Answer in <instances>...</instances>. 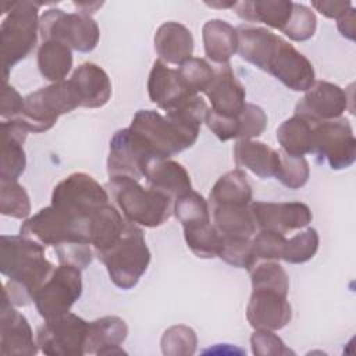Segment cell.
<instances>
[{
    "label": "cell",
    "mask_w": 356,
    "mask_h": 356,
    "mask_svg": "<svg viewBox=\"0 0 356 356\" xmlns=\"http://www.w3.org/2000/svg\"><path fill=\"white\" fill-rule=\"evenodd\" d=\"M0 248V270L7 278L3 295L15 307L28 306L54 270L44 246L19 234L1 235Z\"/></svg>",
    "instance_id": "obj_1"
},
{
    "label": "cell",
    "mask_w": 356,
    "mask_h": 356,
    "mask_svg": "<svg viewBox=\"0 0 356 356\" xmlns=\"http://www.w3.org/2000/svg\"><path fill=\"white\" fill-rule=\"evenodd\" d=\"M202 124L182 113L138 110L128 127L147 147L153 157L170 159L195 145Z\"/></svg>",
    "instance_id": "obj_2"
},
{
    "label": "cell",
    "mask_w": 356,
    "mask_h": 356,
    "mask_svg": "<svg viewBox=\"0 0 356 356\" xmlns=\"http://www.w3.org/2000/svg\"><path fill=\"white\" fill-rule=\"evenodd\" d=\"M19 234L43 246H51L56 253L74 246H92L90 217L53 204L26 218L19 228Z\"/></svg>",
    "instance_id": "obj_3"
},
{
    "label": "cell",
    "mask_w": 356,
    "mask_h": 356,
    "mask_svg": "<svg viewBox=\"0 0 356 356\" xmlns=\"http://www.w3.org/2000/svg\"><path fill=\"white\" fill-rule=\"evenodd\" d=\"M106 188L129 222L145 228H156L171 216L174 200L152 188H143L132 177H111Z\"/></svg>",
    "instance_id": "obj_4"
},
{
    "label": "cell",
    "mask_w": 356,
    "mask_h": 356,
    "mask_svg": "<svg viewBox=\"0 0 356 356\" xmlns=\"http://www.w3.org/2000/svg\"><path fill=\"white\" fill-rule=\"evenodd\" d=\"M7 6L10 10L3 13L6 17L0 26L4 82H7L11 68L24 60L38 42L39 7L42 3L24 0L11 1Z\"/></svg>",
    "instance_id": "obj_5"
},
{
    "label": "cell",
    "mask_w": 356,
    "mask_h": 356,
    "mask_svg": "<svg viewBox=\"0 0 356 356\" xmlns=\"http://www.w3.org/2000/svg\"><path fill=\"white\" fill-rule=\"evenodd\" d=\"M150 257L142 228L128 221L121 238L97 259L106 266L111 282L117 288L128 291L146 273Z\"/></svg>",
    "instance_id": "obj_6"
},
{
    "label": "cell",
    "mask_w": 356,
    "mask_h": 356,
    "mask_svg": "<svg viewBox=\"0 0 356 356\" xmlns=\"http://www.w3.org/2000/svg\"><path fill=\"white\" fill-rule=\"evenodd\" d=\"M78 107H81V99L68 79L29 93L25 97L22 114L14 120H18L28 132L42 134L53 128L60 115Z\"/></svg>",
    "instance_id": "obj_7"
},
{
    "label": "cell",
    "mask_w": 356,
    "mask_h": 356,
    "mask_svg": "<svg viewBox=\"0 0 356 356\" xmlns=\"http://www.w3.org/2000/svg\"><path fill=\"white\" fill-rule=\"evenodd\" d=\"M39 33L43 40H57L71 50L92 51L100 39V29L92 15L65 13L60 8L46 10L39 18Z\"/></svg>",
    "instance_id": "obj_8"
},
{
    "label": "cell",
    "mask_w": 356,
    "mask_h": 356,
    "mask_svg": "<svg viewBox=\"0 0 356 356\" xmlns=\"http://www.w3.org/2000/svg\"><path fill=\"white\" fill-rule=\"evenodd\" d=\"M82 273L72 264H60L35 295V306L44 320L70 312L82 295Z\"/></svg>",
    "instance_id": "obj_9"
},
{
    "label": "cell",
    "mask_w": 356,
    "mask_h": 356,
    "mask_svg": "<svg viewBox=\"0 0 356 356\" xmlns=\"http://www.w3.org/2000/svg\"><path fill=\"white\" fill-rule=\"evenodd\" d=\"M312 153L332 170L350 167L356 160V139L348 118L314 122Z\"/></svg>",
    "instance_id": "obj_10"
},
{
    "label": "cell",
    "mask_w": 356,
    "mask_h": 356,
    "mask_svg": "<svg viewBox=\"0 0 356 356\" xmlns=\"http://www.w3.org/2000/svg\"><path fill=\"white\" fill-rule=\"evenodd\" d=\"M88 324V321L71 312L51 320H44V324L36 332L39 350L50 356L85 355Z\"/></svg>",
    "instance_id": "obj_11"
},
{
    "label": "cell",
    "mask_w": 356,
    "mask_h": 356,
    "mask_svg": "<svg viewBox=\"0 0 356 356\" xmlns=\"http://www.w3.org/2000/svg\"><path fill=\"white\" fill-rule=\"evenodd\" d=\"M106 203H108V193L93 177L85 172H72L54 186L50 204L92 217Z\"/></svg>",
    "instance_id": "obj_12"
},
{
    "label": "cell",
    "mask_w": 356,
    "mask_h": 356,
    "mask_svg": "<svg viewBox=\"0 0 356 356\" xmlns=\"http://www.w3.org/2000/svg\"><path fill=\"white\" fill-rule=\"evenodd\" d=\"M152 157L145 143L129 128H122L110 140L107 174L110 178L124 175L139 181L146 161Z\"/></svg>",
    "instance_id": "obj_13"
},
{
    "label": "cell",
    "mask_w": 356,
    "mask_h": 356,
    "mask_svg": "<svg viewBox=\"0 0 356 356\" xmlns=\"http://www.w3.org/2000/svg\"><path fill=\"white\" fill-rule=\"evenodd\" d=\"M348 104V95L341 86L328 81H316L296 103L295 114L312 122H321L342 117Z\"/></svg>",
    "instance_id": "obj_14"
},
{
    "label": "cell",
    "mask_w": 356,
    "mask_h": 356,
    "mask_svg": "<svg viewBox=\"0 0 356 356\" xmlns=\"http://www.w3.org/2000/svg\"><path fill=\"white\" fill-rule=\"evenodd\" d=\"M246 318L254 330L277 331L284 328L292 318L288 293L270 288L252 289Z\"/></svg>",
    "instance_id": "obj_15"
},
{
    "label": "cell",
    "mask_w": 356,
    "mask_h": 356,
    "mask_svg": "<svg viewBox=\"0 0 356 356\" xmlns=\"http://www.w3.org/2000/svg\"><path fill=\"white\" fill-rule=\"evenodd\" d=\"M252 214L259 229H270L278 234H288L307 227L313 214L302 202H252Z\"/></svg>",
    "instance_id": "obj_16"
},
{
    "label": "cell",
    "mask_w": 356,
    "mask_h": 356,
    "mask_svg": "<svg viewBox=\"0 0 356 356\" xmlns=\"http://www.w3.org/2000/svg\"><path fill=\"white\" fill-rule=\"evenodd\" d=\"M267 72L293 92H306L316 82L310 60L286 40H282Z\"/></svg>",
    "instance_id": "obj_17"
},
{
    "label": "cell",
    "mask_w": 356,
    "mask_h": 356,
    "mask_svg": "<svg viewBox=\"0 0 356 356\" xmlns=\"http://www.w3.org/2000/svg\"><path fill=\"white\" fill-rule=\"evenodd\" d=\"M236 53L241 56V58L267 72L284 39L267 28L249 24L236 26Z\"/></svg>",
    "instance_id": "obj_18"
},
{
    "label": "cell",
    "mask_w": 356,
    "mask_h": 356,
    "mask_svg": "<svg viewBox=\"0 0 356 356\" xmlns=\"http://www.w3.org/2000/svg\"><path fill=\"white\" fill-rule=\"evenodd\" d=\"M0 352L3 355H26L38 353V343L33 339L32 328L15 306L3 295L1 317H0Z\"/></svg>",
    "instance_id": "obj_19"
},
{
    "label": "cell",
    "mask_w": 356,
    "mask_h": 356,
    "mask_svg": "<svg viewBox=\"0 0 356 356\" xmlns=\"http://www.w3.org/2000/svg\"><path fill=\"white\" fill-rule=\"evenodd\" d=\"M214 78L204 95L210 100V110L221 115L235 117L246 104V92L242 83L236 79L229 63L214 70Z\"/></svg>",
    "instance_id": "obj_20"
},
{
    "label": "cell",
    "mask_w": 356,
    "mask_h": 356,
    "mask_svg": "<svg viewBox=\"0 0 356 356\" xmlns=\"http://www.w3.org/2000/svg\"><path fill=\"white\" fill-rule=\"evenodd\" d=\"M143 178L149 188L167 195L172 200L192 189L191 175L186 168L171 159H149L143 167Z\"/></svg>",
    "instance_id": "obj_21"
},
{
    "label": "cell",
    "mask_w": 356,
    "mask_h": 356,
    "mask_svg": "<svg viewBox=\"0 0 356 356\" xmlns=\"http://www.w3.org/2000/svg\"><path fill=\"white\" fill-rule=\"evenodd\" d=\"M147 93L149 99L164 111H168L184 100L195 96L184 88L177 70L170 68L161 60L153 63L147 79Z\"/></svg>",
    "instance_id": "obj_22"
},
{
    "label": "cell",
    "mask_w": 356,
    "mask_h": 356,
    "mask_svg": "<svg viewBox=\"0 0 356 356\" xmlns=\"http://www.w3.org/2000/svg\"><path fill=\"white\" fill-rule=\"evenodd\" d=\"M79 99L81 107L100 108L111 97V82L107 72L95 63H83L70 78Z\"/></svg>",
    "instance_id": "obj_23"
},
{
    "label": "cell",
    "mask_w": 356,
    "mask_h": 356,
    "mask_svg": "<svg viewBox=\"0 0 356 356\" xmlns=\"http://www.w3.org/2000/svg\"><path fill=\"white\" fill-rule=\"evenodd\" d=\"M128 325L118 316H104L88 324L85 355H121Z\"/></svg>",
    "instance_id": "obj_24"
},
{
    "label": "cell",
    "mask_w": 356,
    "mask_h": 356,
    "mask_svg": "<svg viewBox=\"0 0 356 356\" xmlns=\"http://www.w3.org/2000/svg\"><path fill=\"white\" fill-rule=\"evenodd\" d=\"M193 44L192 32L181 22H164L154 33V50L165 64L181 65L192 58Z\"/></svg>",
    "instance_id": "obj_25"
},
{
    "label": "cell",
    "mask_w": 356,
    "mask_h": 356,
    "mask_svg": "<svg viewBox=\"0 0 356 356\" xmlns=\"http://www.w3.org/2000/svg\"><path fill=\"white\" fill-rule=\"evenodd\" d=\"M28 131L18 120L1 121V181H17L25 171L26 156L22 147Z\"/></svg>",
    "instance_id": "obj_26"
},
{
    "label": "cell",
    "mask_w": 356,
    "mask_h": 356,
    "mask_svg": "<svg viewBox=\"0 0 356 356\" xmlns=\"http://www.w3.org/2000/svg\"><path fill=\"white\" fill-rule=\"evenodd\" d=\"M234 161L236 167L246 168L259 178H275L280 168V152L263 142L242 139L234 145Z\"/></svg>",
    "instance_id": "obj_27"
},
{
    "label": "cell",
    "mask_w": 356,
    "mask_h": 356,
    "mask_svg": "<svg viewBox=\"0 0 356 356\" xmlns=\"http://www.w3.org/2000/svg\"><path fill=\"white\" fill-rule=\"evenodd\" d=\"M213 225L222 239H252L256 234V222L250 204H217L209 206Z\"/></svg>",
    "instance_id": "obj_28"
},
{
    "label": "cell",
    "mask_w": 356,
    "mask_h": 356,
    "mask_svg": "<svg viewBox=\"0 0 356 356\" xmlns=\"http://www.w3.org/2000/svg\"><path fill=\"white\" fill-rule=\"evenodd\" d=\"M128 220L110 202L90 217V243L96 257L108 250L122 235Z\"/></svg>",
    "instance_id": "obj_29"
},
{
    "label": "cell",
    "mask_w": 356,
    "mask_h": 356,
    "mask_svg": "<svg viewBox=\"0 0 356 356\" xmlns=\"http://www.w3.org/2000/svg\"><path fill=\"white\" fill-rule=\"evenodd\" d=\"M238 17L246 22L264 24L273 29L282 31L291 19L293 1L288 0H253L236 1L234 7Z\"/></svg>",
    "instance_id": "obj_30"
},
{
    "label": "cell",
    "mask_w": 356,
    "mask_h": 356,
    "mask_svg": "<svg viewBox=\"0 0 356 356\" xmlns=\"http://www.w3.org/2000/svg\"><path fill=\"white\" fill-rule=\"evenodd\" d=\"M203 47L207 58L216 64H228L236 53L238 35L236 28L222 19H210L202 28Z\"/></svg>",
    "instance_id": "obj_31"
},
{
    "label": "cell",
    "mask_w": 356,
    "mask_h": 356,
    "mask_svg": "<svg viewBox=\"0 0 356 356\" xmlns=\"http://www.w3.org/2000/svg\"><path fill=\"white\" fill-rule=\"evenodd\" d=\"M252 185L242 170H232L221 175L209 195V206L217 204H250Z\"/></svg>",
    "instance_id": "obj_32"
},
{
    "label": "cell",
    "mask_w": 356,
    "mask_h": 356,
    "mask_svg": "<svg viewBox=\"0 0 356 356\" xmlns=\"http://www.w3.org/2000/svg\"><path fill=\"white\" fill-rule=\"evenodd\" d=\"M72 50L57 40H43L38 49L39 72L51 83L65 81L72 68Z\"/></svg>",
    "instance_id": "obj_33"
},
{
    "label": "cell",
    "mask_w": 356,
    "mask_h": 356,
    "mask_svg": "<svg viewBox=\"0 0 356 356\" xmlns=\"http://www.w3.org/2000/svg\"><path fill=\"white\" fill-rule=\"evenodd\" d=\"M312 121L295 114L285 120L277 129V140L284 153L295 157H305L313 149Z\"/></svg>",
    "instance_id": "obj_34"
},
{
    "label": "cell",
    "mask_w": 356,
    "mask_h": 356,
    "mask_svg": "<svg viewBox=\"0 0 356 356\" xmlns=\"http://www.w3.org/2000/svg\"><path fill=\"white\" fill-rule=\"evenodd\" d=\"M172 213L182 224V228L211 222L209 202L200 193L192 189L179 195L174 200Z\"/></svg>",
    "instance_id": "obj_35"
},
{
    "label": "cell",
    "mask_w": 356,
    "mask_h": 356,
    "mask_svg": "<svg viewBox=\"0 0 356 356\" xmlns=\"http://www.w3.org/2000/svg\"><path fill=\"white\" fill-rule=\"evenodd\" d=\"M184 238L191 252L199 259H214L221 253L222 236L213 222L184 228Z\"/></svg>",
    "instance_id": "obj_36"
},
{
    "label": "cell",
    "mask_w": 356,
    "mask_h": 356,
    "mask_svg": "<svg viewBox=\"0 0 356 356\" xmlns=\"http://www.w3.org/2000/svg\"><path fill=\"white\" fill-rule=\"evenodd\" d=\"M320 238L314 228L309 227L305 231L285 241L281 260L291 264H302L314 257L318 250Z\"/></svg>",
    "instance_id": "obj_37"
},
{
    "label": "cell",
    "mask_w": 356,
    "mask_h": 356,
    "mask_svg": "<svg viewBox=\"0 0 356 356\" xmlns=\"http://www.w3.org/2000/svg\"><path fill=\"white\" fill-rule=\"evenodd\" d=\"M177 72L184 88L191 95L196 96L199 92L204 93V90L211 83L216 71L204 58L192 57L181 64L179 68H177Z\"/></svg>",
    "instance_id": "obj_38"
},
{
    "label": "cell",
    "mask_w": 356,
    "mask_h": 356,
    "mask_svg": "<svg viewBox=\"0 0 356 356\" xmlns=\"http://www.w3.org/2000/svg\"><path fill=\"white\" fill-rule=\"evenodd\" d=\"M0 211L3 216L26 220L31 214V200L25 188L17 181H1Z\"/></svg>",
    "instance_id": "obj_39"
},
{
    "label": "cell",
    "mask_w": 356,
    "mask_h": 356,
    "mask_svg": "<svg viewBox=\"0 0 356 356\" xmlns=\"http://www.w3.org/2000/svg\"><path fill=\"white\" fill-rule=\"evenodd\" d=\"M252 289L270 288L284 293L289 292V278L286 271L275 260H266L256 263L250 270Z\"/></svg>",
    "instance_id": "obj_40"
},
{
    "label": "cell",
    "mask_w": 356,
    "mask_h": 356,
    "mask_svg": "<svg viewBox=\"0 0 356 356\" xmlns=\"http://www.w3.org/2000/svg\"><path fill=\"white\" fill-rule=\"evenodd\" d=\"M160 345L165 356H189L196 350L197 337L188 325H172L164 331Z\"/></svg>",
    "instance_id": "obj_41"
},
{
    "label": "cell",
    "mask_w": 356,
    "mask_h": 356,
    "mask_svg": "<svg viewBox=\"0 0 356 356\" xmlns=\"http://www.w3.org/2000/svg\"><path fill=\"white\" fill-rule=\"evenodd\" d=\"M310 177V167L305 157L289 156L280 152V168L275 178L289 189H300Z\"/></svg>",
    "instance_id": "obj_42"
},
{
    "label": "cell",
    "mask_w": 356,
    "mask_h": 356,
    "mask_svg": "<svg viewBox=\"0 0 356 356\" xmlns=\"http://www.w3.org/2000/svg\"><path fill=\"white\" fill-rule=\"evenodd\" d=\"M285 241L286 238L282 234L270 229H259V232L252 236L253 266L259 261L281 260Z\"/></svg>",
    "instance_id": "obj_43"
},
{
    "label": "cell",
    "mask_w": 356,
    "mask_h": 356,
    "mask_svg": "<svg viewBox=\"0 0 356 356\" xmlns=\"http://www.w3.org/2000/svg\"><path fill=\"white\" fill-rule=\"evenodd\" d=\"M317 29V18L314 11L300 3H293L289 22L281 31L285 36L295 42H305L314 36Z\"/></svg>",
    "instance_id": "obj_44"
},
{
    "label": "cell",
    "mask_w": 356,
    "mask_h": 356,
    "mask_svg": "<svg viewBox=\"0 0 356 356\" xmlns=\"http://www.w3.org/2000/svg\"><path fill=\"white\" fill-rule=\"evenodd\" d=\"M238 140L253 139L260 136L267 127V114L253 103H246L238 114Z\"/></svg>",
    "instance_id": "obj_45"
},
{
    "label": "cell",
    "mask_w": 356,
    "mask_h": 356,
    "mask_svg": "<svg viewBox=\"0 0 356 356\" xmlns=\"http://www.w3.org/2000/svg\"><path fill=\"white\" fill-rule=\"evenodd\" d=\"M252 352L259 356H280L292 353L284 341L270 330H254L250 337Z\"/></svg>",
    "instance_id": "obj_46"
},
{
    "label": "cell",
    "mask_w": 356,
    "mask_h": 356,
    "mask_svg": "<svg viewBox=\"0 0 356 356\" xmlns=\"http://www.w3.org/2000/svg\"><path fill=\"white\" fill-rule=\"evenodd\" d=\"M204 122L209 127V129L222 142L238 138V129H239L238 115L235 117L221 115L209 108Z\"/></svg>",
    "instance_id": "obj_47"
},
{
    "label": "cell",
    "mask_w": 356,
    "mask_h": 356,
    "mask_svg": "<svg viewBox=\"0 0 356 356\" xmlns=\"http://www.w3.org/2000/svg\"><path fill=\"white\" fill-rule=\"evenodd\" d=\"M24 106H25V97H22L13 85H10L8 82H4L3 93H1V108H0L3 121L18 118L24 111Z\"/></svg>",
    "instance_id": "obj_48"
},
{
    "label": "cell",
    "mask_w": 356,
    "mask_h": 356,
    "mask_svg": "<svg viewBox=\"0 0 356 356\" xmlns=\"http://www.w3.org/2000/svg\"><path fill=\"white\" fill-rule=\"evenodd\" d=\"M312 7L316 8L321 15L327 18H335L339 19L342 15H345L353 6L350 1H312Z\"/></svg>",
    "instance_id": "obj_49"
},
{
    "label": "cell",
    "mask_w": 356,
    "mask_h": 356,
    "mask_svg": "<svg viewBox=\"0 0 356 356\" xmlns=\"http://www.w3.org/2000/svg\"><path fill=\"white\" fill-rule=\"evenodd\" d=\"M337 21L339 33L349 40H355V8L352 7L345 15H342Z\"/></svg>",
    "instance_id": "obj_50"
},
{
    "label": "cell",
    "mask_w": 356,
    "mask_h": 356,
    "mask_svg": "<svg viewBox=\"0 0 356 356\" xmlns=\"http://www.w3.org/2000/svg\"><path fill=\"white\" fill-rule=\"evenodd\" d=\"M75 6L78 7L79 13L86 14V15H92L93 13H96V10L99 7L103 6V3H75Z\"/></svg>",
    "instance_id": "obj_51"
},
{
    "label": "cell",
    "mask_w": 356,
    "mask_h": 356,
    "mask_svg": "<svg viewBox=\"0 0 356 356\" xmlns=\"http://www.w3.org/2000/svg\"><path fill=\"white\" fill-rule=\"evenodd\" d=\"M209 7H213V8H229V7H235L236 6V1H227V3H206Z\"/></svg>",
    "instance_id": "obj_52"
}]
</instances>
